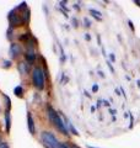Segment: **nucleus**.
<instances>
[{"label": "nucleus", "mask_w": 140, "mask_h": 148, "mask_svg": "<svg viewBox=\"0 0 140 148\" xmlns=\"http://www.w3.org/2000/svg\"><path fill=\"white\" fill-rule=\"evenodd\" d=\"M47 115H48L49 121L52 122V125L58 130L60 133H62V135H65V136L69 135V130H68L67 126H65L62 115H60L58 111H55L50 105L47 106Z\"/></svg>", "instance_id": "obj_1"}, {"label": "nucleus", "mask_w": 140, "mask_h": 148, "mask_svg": "<svg viewBox=\"0 0 140 148\" xmlns=\"http://www.w3.org/2000/svg\"><path fill=\"white\" fill-rule=\"evenodd\" d=\"M32 84L37 90H43L46 85L44 71L39 66H36L32 69Z\"/></svg>", "instance_id": "obj_2"}, {"label": "nucleus", "mask_w": 140, "mask_h": 148, "mask_svg": "<svg viewBox=\"0 0 140 148\" xmlns=\"http://www.w3.org/2000/svg\"><path fill=\"white\" fill-rule=\"evenodd\" d=\"M39 140H41V143L46 148H59L60 143H62L59 142L57 136L50 131H43L39 136Z\"/></svg>", "instance_id": "obj_3"}, {"label": "nucleus", "mask_w": 140, "mask_h": 148, "mask_svg": "<svg viewBox=\"0 0 140 148\" xmlns=\"http://www.w3.org/2000/svg\"><path fill=\"white\" fill-rule=\"evenodd\" d=\"M26 11L22 12V15L20 14L18 10H12L10 14H9V22H10L11 27H18V26H23L27 22L26 16H25Z\"/></svg>", "instance_id": "obj_4"}, {"label": "nucleus", "mask_w": 140, "mask_h": 148, "mask_svg": "<svg viewBox=\"0 0 140 148\" xmlns=\"http://www.w3.org/2000/svg\"><path fill=\"white\" fill-rule=\"evenodd\" d=\"M22 46L20 43H11L10 45V49H9V54L11 58H18L22 54Z\"/></svg>", "instance_id": "obj_5"}, {"label": "nucleus", "mask_w": 140, "mask_h": 148, "mask_svg": "<svg viewBox=\"0 0 140 148\" xmlns=\"http://www.w3.org/2000/svg\"><path fill=\"white\" fill-rule=\"evenodd\" d=\"M27 127H29V131L31 135H36V123L30 111L27 112Z\"/></svg>", "instance_id": "obj_6"}, {"label": "nucleus", "mask_w": 140, "mask_h": 148, "mask_svg": "<svg viewBox=\"0 0 140 148\" xmlns=\"http://www.w3.org/2000/svg\"><path fill=\"white\" fill-rule=\"evenodd\" d=\"M30 66L31 64L27 63V62H20L17 64V69H18V72H20L22 75H26V74L30 73Z\"/></svg>", "instance_id": "obj_7"}, {"label": "nucleus", "mask_w": 140, "mask_h": 148, "mask_svg": "<svg viewBox=\"0 0 140 148\" xmlns=\"http://www.w3.org/2000/svg\"><path fill=\"white\" fill-rule=\"evenodd\" d=\"M10 127H11V119H10V109L6 110L5 112V128H6V132L9 133L10 132Z\"/></svg>", "instance_id": "obj_8"}, {"label": "nucleus", "mask_w": 140, "mask_h": 148, "mask_svg": "<svg viewBox=\"0 0 140 148\" xmlns=\"http://www.w3.org/2000/svg\"><path fill=\"white\" fill-rule=\"evenodd\" d=\"M14 94L17 95L18 98H21V96L23 95V88H22L21 85H17L15 89H14Z\"/></svg>", "instance_id": "obj_9"}, {"label": "nucleus", "mask_w": 140, "mask_h": 148, "mask_svg": "<svg viewBox=\"0 0 140 148\" xmlns=\"http://www.w3.org/2000/svg\"><path fill=\"white\" fill-rule=\"evenodd\" d=\"M90 14H91L93 17H96L97 20H102L101 12H100V11H97V10H95V9H90Z\"/></svg>", "instance_id": "obj_10"}, {"label": "nucleus", "mask_w": 140, "mask_h": 148, "mask_svg": "<svg viewBox=\"0 0 140 148\" xmlns=\"http://www.w3.org/2000/svg\"><path fill=\"white\" fill-rule=\"evenodd\" d=\"M0 148H10V146H9V143L7 142H1L0 143Z\"/></svg>", "instance_id": "obj_11"}, {"label": "nucleus", "mask_w": 140, "mask_h": 148, "mask_svg": "<svg viewBox=\"0 0 140 148\" xmlns=\"http://www.w3.org/2000/svg\"><path fill=\"white\" fill-rule=\"evenodd\" d=\"M59 148H70V146L68 145V143H63L62 142V143H60V147Z\"/></svg>", "instance_id": "obj_12"}, {"label": "nucleus", "mask_w": 140, "mask_h": 148, "mask_svg": "<svg viewBox=\"0 0 140 148\" xmlns=\"http://www.w3.org/2000/svg\"><path fill=\"white\" fill-rule=\"evenodd\" d=\"M84 24H86V25H85L86 27H90V26H91V22L88 21V18H85V20H84Z\"/></svg>", "instance_id": "obj_13"}, {"label": "nucleus", "mask_w": 140, "mask_h": 148, "mask_svg": "<svg viewBox=\"0 0 140 148\" xmlns=\"http://www.w3.org/2000/svg\"><path fill=\"white\" fill-rule=\"evenodd\" d=\"M109 57H111V62H114V61H116V56H114L113 53H111Z\"/></svg>", "instance_id": "obj_14"}, {"label": "nucleus", "mask_w": 140, "mask_h": 148, "mask_svg": "<svg viewBox=\"0 0 140 148\" xmlns=\"http://www.w3.org/2000/svg\"><path fill=\"white\" fill-rule=\"evenodd\" d=\"M4 64H5L4 67H7V68H9V67H10V64H11V63L9 62V61H4Z\"/></svg>", "instance_id": "obj_15"}, {"label": "nucleus", "mask_w": 140, "mask_h": 148, "mask_svg": "<svg viewBox=\"0 0 140 148\" xmlns=\"http://www.w3.org/2000/svg\"><path fill=\"white\" fill-rule=\"evenodd\" d=\"M97 90H99V85H93V86H92V91L95 92V91H97Z\"/></svg>", "instance_id": "obj_16"}, {"label": "nucleus", "mask_w": 140, "mask_h": 148, "mask_svg": "<svg viewBox=\"0 0 140 148\" xmlns=\"http://www.w3.org/2000/svg\"><path fill=\"white\" fill-rule=\"evenodd\" d=\"M108 67H109V69H111V72L113 73L114 72V69H113V67H112V64H111V62H108Z\"/></svg>", "instance_id": "obj_17"}, {"label": "nucleus", "mask_w": 140, "mask_h": 148, "mask_svg": "<svg viewBox=\"0 0 140 148\" xmlns=\"http://www.w3.org/2000/svg\"><path fill=\"white\" fill-rule=\"evenodd\" d=\"M134 4H137L138 6H140V0H134Z\"/></svg>", "instance_id": "obj_18"}, {"label": "nucleus", "mask_w": 140, "mask_h": 148, "mask_svg": "<svg viewBox=\"0 0 140 148\" xmlns=\"http://www.w3.org/2000/svg\"><path fill=\"white\" fill-rule=\"evenodd\" d=\"M103 104H105L106 106H109V103H108V101H107V100H103Z\"/></svg>", "instance_id": "obj_19"}, {"label": "nucleus", "mask_w": 140, "mask_h": 148, "mask_svg": "<svg viewBox=\"0 0 140 148\" xmlns=\"http://www.w3.org/2000/svg\"><path fill=\"white\" fill-rule=\"evenodd\" d=\"M129 25H130V29H132V30L134 31V27H133V24H132V21H130V20H129Z\"/></svg>", "instance_id": "obj_20"}, {"label": "nucleus", "mask_w": 140, "mask_h": 148, "mask_svg": "<svg viewBox=\"0 0 140 148\" xmlns=\"http://www.w3.org/2000/svg\"><path fill=\"white\" fill-rule=\"evenodd\" d=\"M69 146H70V148H80V147H77L75 145H69Z\"/></svg>", "instance_id": "obj_21"}, {"label": "nucleus", "mask_w": 140, "mask_h": 148, "mask_svg": "<svg viewBox=\"0 0 140 148\" xmlns=\"http://www.w3.org/2000/svg\"><path fill=\"white\" fill-rule=\"evenodd\" d=\"M87 148H96V147H91V146H88Z\"/></svg>", "instance_id": "obj_22"}, {"label": "nucleus", "mask_w": 140, "mask_h": 148, "mask_svg": "<svg viewBox=\"0 0 140 148\" xmlns=\"http://www.w3.org/2000/svg\"><path fill=\"white\" fill-rule=\"evenodd\" d=\"M1 142H3V141H1V137H0V143H1Z\"/></svg>", "instance_id": "obj_23"}]
</instances>
